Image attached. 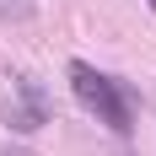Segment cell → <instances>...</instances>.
<instances>
[{
    "mask_svg": "<svg viewBox=\"0 0 156 156\" xmlns=\"http://www.w3.org/2000/svg\"><path fill=\"white\" fill-rule=\"evenodd\" d=\"M151 11H156V0H151Z\"/></svg>",
    "mask_w": 156,
    "mask_h": 156,
    "instance_id": "6",
    "label": "cell"
},
{
    "mask_svg": "<svg viewBox=\"0 0 156 156\" xmlns=\"http://www.w3.org/2000/svg\"><path fill=\"white\" fill-rule=\"evenodd\" d=\"M0 156H32V151H27V145H5Z\"/></svg>",
    "mask_w": 156,
    "mask_h": 156,
    "instance_id": "5",
    "label": "cell"
},
{
    "mask_svg": "<svg viewBox=\"0 0 156 156\" xmlns=\"http://www.w3.org/2000/svg\"><path fill=\"white\" fill-rule=\"evenodd\" d=\"M11 86H16V108H27V113H38L48 124V92L38 86V81H27V76H11Z\"/></svg>",
    "mask_w": 156,
    "mask_h": 156,
    "instance_id": "2",
    "label": "cell"
},
{
    "mask_svg": "<svg viewBox=\"0 0 156 156\" xmlns=\"http://www.w3.org/2000/svg\"><path fill=\"white\" fill-rule=\"evenodd\" d=\"M38 0H0V22H32Z\"/></svg>",
    "mask_w": 156,
    "mask_h": 156,
    "instance_id": "3",
    "label": "cell"
},
{
    "mask_svg": "<svg viewBox=\"0 0 156 156\" xmlns=\"http://www.w3.org/2000/svg\"><path fill=\"white\" fill-rule=\"evenodd\" d=\"M70 86H76V102L86 113H97L102 124L113 129V135H129L135 129V92H129L124 81L102 76V70H92V65H70Z\"/></svg>",
    "mask_w": 156,
    "mask_h": 156,
    "instance_id": "1",
    "label": "cell"
},
{
    "mask_svg": "<svg viewBox=\"0 0 156 156\" xmlns=\"http://www.w3.org/2000/svg\"><path fill=\"white\" fill-rule=\"evenodd\" d=\"M5 124H11L16 135H32V129H43V119H38V113H27V108H16V102H11V108H5Z\"/></svg>",
    "mask_w": 156,
    "mask_h": 156,
    "instance_id": "4",
    "label": "cell"
}]
</instances>
